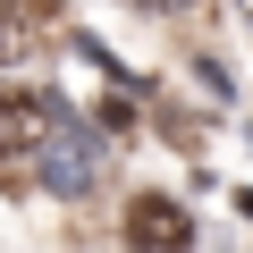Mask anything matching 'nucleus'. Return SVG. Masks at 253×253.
Masks as SVG:
<instances>
[{
	"label": "nucleus",
	"mask_w": 253,
	"mask_h": 253,
	"mask_svg": "<svg viewBox=\"0 0 253 253\" xmlns=\"http://www.w3.org/2000/svg\"><path fill=\"white\" fill-rule=\"evenodd\" d=\"M42 118H51V101H34V93H0V161H34V144H42Z\"/></svg>",
	"instance_id": "nucleus-3"
},
{
	"label": "nucleus",
	"mask_w": 253,
	"mask_h": 253,
	"mask_svg": "<svg viewBox=\"0 0 253 253\" xmlns=\"http://www.w3.org/2000/svg\"><path fill=\"white\" fill-rule=\"evenodd\" d=\"M236 9H245V17H253V0H236Z\"/></svg>",
	"instance_id": "nucleus-5"
},
{
	"label": "nucleus",
	"mask_w": 253,
	"mask_h": 253,
	"mask_svg": "<svg viewBox=\"0 0 253 253\" xmlns=\"http://www.w3.org/2000/svg\"><path fill=\"white\" fill-rule=\"evenodd\" d=\"M34 51V17H26V0H0V59H26Z\"/></svg>",
	"instance_id": "nucleus-4"
},
{
	"label": "nucleus",
	"mask_w": 253,
	"mask_h": 253,
	"mask_svg": "<svg viewBox=\"0 0 253 253\" xmlns=\"http://www.w3.org/2000/svg\"><path fill=\"white\" fill-rule=\"evenodd\" d=\"M34 169H42V186H51V194H84V186L101 177V135H93L76 110H59V101H51L42 144H34Z\"/></svg>",
	"instance_id": "nucleus-1"
},
{
	"label": "nucleus",
	"mask_w": 253,
	"mask_h": 253,
	"mask_svg": "<svg viewBox=\"0 0 253 253\" xmlns=\"http://www.w3.org/2000/svg\"><path fill=\"white\" fill-rule=\"evenodd\" d=\"M126 245H144V253H177V245H194L186 203H169V194H135V203H126Z\"/></svg>",
	"instance_id": "nucleus-2"
}]
</instances>
